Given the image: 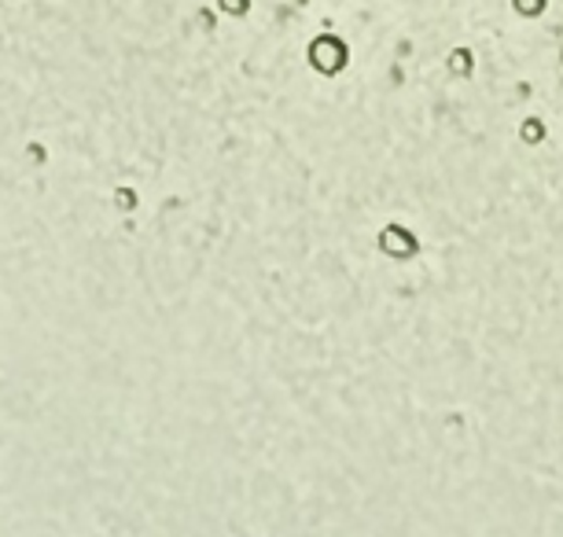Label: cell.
I'll use <instances>...</instances> for the list:
<instances>
[{
  "label": "cell",
  "mask_w": 563,
  "mask_h": 537,
  "mask_svg": "<svg viewBox=\"0 0 563 537\" xmlns=\"http://www.w3.org/2000/svg\"><path fill=\"white\" fill-rule=\"evenodd\" d=\"M310 63L321 74H339L346 67V45L339 37H317L310 45Z\"/></svg>",
  "instance_id": "6da1fadb"
},
{
  "label": "cell",
  "mask_w": 563,
  "mask_h": 537,
  "mask_svg": "<svg viewBox=\"0 0 563 537\" xmlns=\"http://www.w3.org/2000/svg\"><path fill=\"white\" fill-rule=\"evenodd\" d=\"M379 247L387 250V255H395V258H412L420 250L417 244V236L409 233V228H384V236H379Z\"/></svg>",
  "instance_id": "7a4b0ae2"
},
{
  "label": "cell",
  "mask_w": 563,
  "mask_h": 537,
  "mask_svg": "<svg viewBox=\"0 0 563 537\" xmlns=\"http://www.w3.org/2000/svg\"><path fill=\"white\" fill-rule=\"evenodd\" d=\"M512 8H516V15H523V19H538V15L549 8V0H512Z\"/></svg>",
  "instance_id": "3957f363"
},
{
  "label": "cell",
  "mask_w": 563,
  "mask_h": 537,
  "mask_svg": "<svg viewBox=\"0 0 563 537\" xmlns=\"http://www.w3.org/2000/svg\"><path fill=\"white\" fill-rule=\"evenodd\" d=\"M519 136H523V144H541V141H545V125H541L538 119H527L523 130H519Z\"/></svg>",
  "instance_id": "277c9868"
}]
</instances>
